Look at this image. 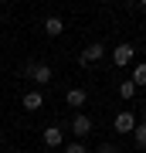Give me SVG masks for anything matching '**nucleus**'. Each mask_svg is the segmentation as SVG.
I'll list each match as a JSON object with an SVG mask.
<instances>
[{
    "mask_svg": "<svg viewBox=\"0 0 146 153\" xmlns=\"http://www.w3.org/2000/svg\"><path fill=\"white\" fill-rule=\"evenodd\" d=\"M133 55H136V48H133V44H116V51H112V61H116V68H126V65H133Z\"/></svg>",
    "mask_w": 146,
    "mask_h": 153,
    "instance_id": "nucleus-1",
    "label": "nucleus"
},
{
    "mask_svg": "<svg viewBox=\"0 0 146 153\" xmlns=\"http://www.w3.org/2000/svg\"><path fill=\"white\" fill-rule=\"evenodd\" d=\"M102 55H105V48H102V44L95 41V44H88V48H85V51L78 55V61H82V65H95V61L102 58Z\"/></svg>",
    "mask_w": 146,
    "mask_h": 153,
    "instance_id": "nucleus-2",
    "label": "nucleus"
},
{
    "mask_svg": "<svg viewBox=\"0 0 146 153\" xmlns=\"http://www.w3.org/2000/svg\"><path fill=\"white\" fill-rule=\"evenodd\" d=\"M41 140H44V146H61L65 143V133H61V126H48L41 133Z\"/></svg>",
    "mask_w": 146,
    "mask_h": 153,
    "instance_id": "nucleus-3",
    "label": "nucleus"
},
{
    "mask_svg": "<svg viewBox=\"0 0 146 153\" xmlns=\"http://www.w3.org/2000/svg\"><path fill=\"white\" fill-rule=\"evenodd\" d=\"M71 133H75V136H88V133H92V119L78 112L75 119H71Z\"/></svg>",
    "mask_w": 146,
    "mask_h": 153,
    "instance_id": "nucleus-4",
    "label": "nucleus"
},
{
    "mask_svg": "<svg viewBox=\"0 0 146 153\" xmlns=\"http://www.w3.org/2000/svg\"><path fill=\"white\" fill-rule=\"evenodd\" d=\"M27 71H31V78H34L38 85H48V82H51V68L44 65V61H41V65H31Z\"/></svg>",
    "mask_w": 146,
    "mask_h": 153,
    "instance_id": "nucleus-5",
    "label": "nucleus"
},
{
    "mask_svg": "<svg viewBox=\"0 0 146 153\" xmlns=\"http://www.w3.org/2000/svg\"><path fill=\"white\" fill-rule=\"evenodd\" d=\"M136 129V116L133 112H119L116 116V133H133Z\"/></svg>",
    "mask_w": 146,
    "mask_h": 153,
    "instance_id": "nucleus-6",
    "label": "nucleus"
},
{
    "mask_svg": "<svg viewBox=\"0 0 146 153\" xmlns=\"http://www.w3.org/2000/svg\"><path fill=\"white\" fill-rule=\"evenodd\" d=\"M21 102H24V109H27V112H38L41 105H44V95H41V92H24Z\"/></svg>",
    "mask_w": 146,
    "mask_h": 153,
    "instance_id": "nucleus-7",
    "label": "nucleus"
},
{
    "mask_svg": "<svg viewBox=\"0 0 146 153\" xmlns=\"http://www.w3.org/2000/svg\"><path fill=\"white\" fill-rule=\"evenodd\" d=\"M61 31H65V21H61V17H48V21H44V34H51V38H58Z\"/></svg>",
    "mask_w": 146,
    "mask_h": 153,
    "instance_id": "nucleus-8",
    "label": "nucleus"
},
{
    "mask_svg": "<svg viewBox=\"0 0 146 153\" xmlns=\"http://www.w3.org/2000/svg\"><path fill=\"white\" fill-rule=\"evenodd\" d=\"M85 88H68V95H65V102L68 105H75V109H78V105H85Z\"/></svg>",
    "mask_w": 146,
    "mask_h": 153,
    "instance_id": "nucleus-9",
    "label": "nucleus"
},
{
    "mask_svg": "<svg viewBox=\"0 0 146 153\" xmlns=\"http://www.w3.org/2000/svg\"><path fill=\"white\" fill-rule=\"evenodd\" d=\"M129 82H133L136 88L146 85V65H136V68H133V78H129Z\"/></svg>",
    "mask_w": 146,
    "mask_h": 153,
    "instance_id": "nucleus-10",
    "label": "nucleus"
},
{
    "mask_svg": "<svg viewBox=\"0 0 146 153\" xmlns=\"http://www.w3.org/2000/svg\"><path fill=\"white\" fill-rule=\"evenodd\" d=\"M133 140H136V146H146V123H136V129H133Z\"/></svg>",
    "mask_w": 146,
    "mask_h": 153,
    "instance_id": "nucleus-11",
    "label": "nucleus"
},
{
    "mask_svg": "<svg viewBox=\"0 0 146 153\" xmlns=\"http://www.w3.org/2000/svg\"><path fill=\"white\" fill-rule=\"evenodd\" d=\"M133 95H136V85H133V82H119V99H126V102H129Z\"/></svg>",
    "mask_w": 146,
    "mask_h": 153,
    "instance_id": "nucleus-12",
    "label": "nucleus"
},
{
    "mask_svg": "<svg viewBox=\"0 0 146 153\" xmlns=\"http://www.w3.org/2000/svg\"><path fill=\"white\" fill-rule=\"evenodd\" d=\"M65 153H88V146H85V143H68Z\"/></svg>",
    "mask_w": 146,
    "mask_h": 153,
    "instance_id": "nucleus-13",
    "label": "nucleus"
},
{
    "mask_svg": "<svg viewBox=\"0 0 146 153\" xmlns=\"http://www.w3.org/2000/svg\"><path fill=\"white\" fill-rule=\"evenodd\" d=\"M95 153H119V150H116V146H112V143H102V146H99Z\"/></svg>",
    "mask_w": 146,
    "mask_h": 153,
    "instance_id": "nucleus-14",
    "label": "nucleus"
},
{
    "mask_svg": "<svg viewBox=\"0 0 146 153\" xmlns=\"http://www.w3.org/2000/svg\"><path fill=\"white\" fill-rule=\"evenodd\" d=\"M0 140H4V129H0Z\"/></svg>",
    "mask_w": 146,
    "mask_h": 153,
    "instance_id": "nucleus-15",
    "label": "nucleus"
},
{
    "mask_svg": "<svg viewBox=\"0 0 146 153\" xmlns=\"http://www.w3.org/2000/svg\"><path fill=\"white\" fill-rule=\"evenodd\" d=\"M10 153H21V150H10Z\"/></svg>",
    "mask_w": 146,
    "mask_h": 153,
    "instance_id": "nucleus-16",
    "label": "nucleus"
}]
</instances>
